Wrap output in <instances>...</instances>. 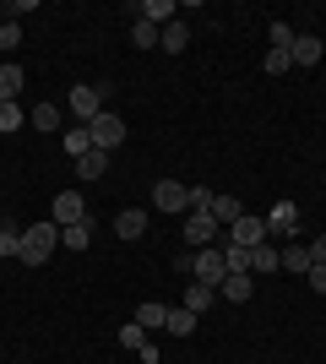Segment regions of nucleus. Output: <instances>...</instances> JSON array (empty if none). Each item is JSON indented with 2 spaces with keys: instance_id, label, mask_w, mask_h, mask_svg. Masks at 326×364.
<instances>
[{
  "instance_id": "nucleus-19",
  "label": "nucleus",
  "mask_w": 326,
  "mask_h": 364,
  "mask_svg": "<svg viewBox=\"0 0 326 364\" xmlns=\"http://www.w3.org/2000/svg\"><path fill=\"white\" fill-rule=\"evenodd\" d=\"M60 245H65V250H87V245H93V218H82V223L60 228Z\"/></svg>"
},
{
  "instance_id": "nucleus-10",
  "label": "nucleus",
  "mask_w": 326,
  "mask_h": 364,
  "mask_svg": "<svg viewBox=\"0 0 326 364\" xmlns=\"http://www.w3.org/2000/svg\"><path fill=\"white\" fill-rule=\"evenodd\" d=\"M288 55H294V65H299V71H310V65H321L326 44H321V38H315V33H299V38H294V49H288Z\"/></svg>"
},
{
  "instance_id": "nucleus-1",
  "label": "nucleus",
  "mask_w": 326,
  "mask_h": 364,
  "mask_svg": "<svg viewBox=\"0 0 326 364\" xmlns=\"http://www.w3.org/2000/svg\"><path fill=\"white\" fill-rule=\"evenodd\" d=\"M55 245H60V228H55V223H33V228H22L16 261H28V267H44V261L55 256Z\"/></svg>"
},
{
  "instance_id": "nucleus-7",
  "label": "nucleus",
  "mask_w": 326,
  "mask_h": 364,
  "mask_svg": "<svg viewBox=\"0 0 326 364\" xmlns=\"http://www.w3.org/2000/svg\"><path fill=\"white\" fill-rule=\"evenodd\" d=\"M82 218H87L82 191H60V196H55V207H49V223H55V228H71V223H82Z\"/></svg>"
},
{
  "instance_id": "nucleus-32",
  "label": "nucleus",
  "mask_w": 326,
  "mask_h": 364,
  "mask_svg": "<svg viewBox=\"0 0 326 364\" xmlns=\"http://www.w3.org/2000/svg\"><path fill=\"white\" fill-rule=\"evenodd\" d=\"M22 44V22H0V55H11Z\"/></svg>"
},
{
  "instance_id": "nucleus-25",
  "label": "nucleus",
  "mask_w": 326,
  "mask_h": 364,
  "mask_svg": "<svg viewBox=\"0 0 326 364\" xmlns=\"http://www.w3.org/2000/svg\"><path fill=\"white\" fill-rule=\"evenodd\" d=\"M33 131H60V104H33Z\"/></svg>"
},
{
  "instance_id": "nucleus-22",
  "label": "nucleus",
  "mask_w": 326,
  "mask_h": 364,
  "mask_svg": "<svg viewBox=\"0 0 326 364\" xmlns=\"http://www.w3.org/2000/svg\"><path fill=\"white\" fill-rule=\"evenodd\" d=\"M163 321H169V304H136V326H147V332H163Z\"/></svg>"
},
{
  "instance_id": "nucleus-33",
  "label": "nucleus",
  "mask_w": 326,
  "mask_h": 364,
  "mask_svg": "<svg viewBox=\"0 0 326 364\" xmlns=\"http://www.w3.org/2000/svg\"><path fill=\"white\" fill-rule=\"evenodd\" d=\"M11 131H22V109H16V104H0V136H11Z\"/></svg>"
},
{
  "instance_id": "nucleus-27",
  "label": "nucleus",
  "mask_w": 326,
  "mask_h": 364,
  "mask_svg": "<svg viewBox=\"0 0 326 364\" xmlns=\"http://www.w3.org/2000/svg\"><path fill=\"white\" fill-rule=\"evenodd\" d=\"M261 71H266V76L294 71V55H288V49H266V55H261Z\"/></svg>"
},
{
  "instance_id": "nucleus-2",
  "label": "nucleus",
  "mask_w": 326,
  "mask_h": 364,
  "mask_svg": "<svg viewBox=\"0 0 326 364\" xmlns=\"http://www.w3.org/2000/svg\"><path fill=\"white\" fill-rule=\"evenodd\" d=\"M223 277H229V267H223V245H202V250H196V261H190V283L217 289Z\"/></svg>"
},
{
  "instance_id": "nucleus-18",
  "label": "nucleus",
  "mask_w": 326,
  "mask_h": 364,
  "mask_svg": "<svg viewBox=\"0 0 326 364\" xmlns=\"http://www.w3.org/2000/svg\"><path fill=\"white\" fill-rule=\"evenodd\" d=\"M174 11H180L174 0H141V22H153L158 33H163V28L174 22Z\"/></svg>"
},
{
  "instance_id": "nucleus-9",
  "label": "nucleus",
  "mask_w": 326,
  "mask_h": 364,
  "mask_svg": "<svg viewBox=\"0 0 326 364\" xmlns=\"http://www.w3.org/2000/svg\"><path fill=\"white\" fill-rule=\"evenodd\" d=\"M294 228H299V207L294 201H278L272 213H266V240L278 234V240H294Z\"/></svg>"
},
{
  "instance_id": "nucleus-31",
  "label": "nucleus",
  "mask_w": 326,
  "mask_h": 364,
  "mask_svg": "<svg viewBox=\"0 0 326 364\" xmlns=\"http://www.w3.org/2000/svg\"><path fill=\"white\" fill-rule=\"evenodd\" d=\"M131 44H136V49H158V28L136 16V22H131Z\"/></svg>"
},
{
  "instance_id": "nucleus-21",
  "label": "nucleus",
  "mask_w": 326,
  "mask_h": 364,
  "mask_svg": "<svg viewBox=\"0 0 326 364\" xmlns=\"http://www.w3.org/2000/svg\"><path fill=\"white\" fill-rule=\"evenodd\" d=\"M163 332H169V337H190V332H196V316H190L185 304H169V321H163Z\"/></svg>"
},
{
  "instance_id": "nucleus-14",
  "label": "nucleus",
  "mask_w": 326,
  "mask_h": 364,
  "mask_svg": "<svg viewBox=\"0 0 326 364\" xmlns=\"http://www.w3.org/2000/svg\"><path fill=\"white\" fill-rule=\"evenodd\" d=\"M22 82H28V76H22V65H16V60H0V104H16Z\"/></svg>"
},
{
  "instance_id": "nucleus-3",
  "label": "nucleus",
  "mask_w": 326,
  "mask_h": 364,
  "mask_svg": "<svg viewBox=\"0 0 326 364\" xmlns=\"http://www.w3.org/2000/svg\"><path fill=\"white\" fill-rule=\"evenodd\" d=\"M217 240H223V223H217L207 207L185 213V245H190V250H202V245H217Z\"/></svg>"
},
{
  "instance_id": "nucleus-23",
  "label": "nucleus",
  "mask_w": 326,
  "mask_h": 364,
  "mask_svg": "<svg viewBox=\"0 0 326 364\" xmlns=\"http://www.w3.org/2000/svg\"><path fill=\"white\" fill-rule=\"evenodd\" d=\"M60 147L71 152V158H82V152H93V131H87V125H71V131L60 136Z\"/></svg>"
},
{
  "instance_id": "nucleus-28",
  "label": "nucleus",
  "mask_w": 326,
  "mask_h": 364,
  "mask_svg": "<svg viewBox=\"0 0 326 364\" xmlns=\"http://www.w3.org/2000/svg\"><path fill=\"white\" fill-rule=\"evenodd\" d=\"M120 348H125V353H141V348H147V326L125 321V326H120Z\"/></svg>"
},
{
  "instance_id": "nucleus-35",
  "label": "nucleus",
  "mask_w": 326,
  "mask_h": 364,
  "mask_svg": "<svg viewBox=\"0 0 326 364\" xmlns=\"http://www.w3.org/2000/svg\"><path fill=\"white\" fill-rule=\"evenodd\" d=\"M305 277H310V289H315V294H326V267H310Z\"/></svg>"
},
{
  "instance_id": "nucleus-4",
  "label": "nucleus",
  "mask_w": 326,
  "mask_h": 364,
  "mask_svg": "<svg viewBox=\"0 0 326 364\" xmlns=\"http://www.w3.org/2000/svg\"><path fill=\"white\" fill-rule=\"evenodd\" d=\"M104 82H98V87H71V98H65V104H71V114H77V125H93L98 114H104Z\"/></svg>"
},
{
  "instance_id": "nucleus-5",
  "label": "nucleus",
  "mask_w": 326,
  "mask_h": 364,
  "mask_svg": "<svg viewBox=\"0 0 326 364\" xmlns=\"http://www.w3.org/2000/svg\"><path fill=\"white\" fill-rule=\"evenodd\" d=\"M223 240L229 245H245V250H256V245H266V218H234L229 228H223Z\"/></svg>"
},
{
  "instance_id": "nucleus-6",
  "label": "nucleus",
  "mask_w": 326,
  "mask_h": 364,
  "mask_svg": "<svg viewBox=\"0 0 326 364\" xmlns=\"http://www.w3.org/2000/svg\"><path fill=\"white\" fill-rule=\"evenodd\" d=\"M153 207H158V213H190V185L158 180V185H153Z\"/></svg>"
},
{
  "instance_id": "nucleus-29",
  "label": "nucleus",
  "mask_w": 326,
  "mask_h": 364,
  "mask_svg": "<svg viewBox=\"0 0 326 364\" xmlns=\"http://www.w3.org/2000/svg\"><path fill=\"white\" fill-rule=\"evenodd\" d=\"M16 245H22V228H16L11 218H0V261L16 256Z\"/></svg>"
},
{
  "instance_id": "nucleus-24",
  "label": "nucleus",
  "mask_w": 326,
  "mask_h": 364,
  "mask_svg": "<svg viewBox=\"0 0 326 364\" xmlns=\"http://www.w3.org/2000/svg\"><path fill=\"white\" fill-rule=\"evenodd\" d=\"M250 272H278V245H272V240L250 250Z\"/></svg>"
},
{
  "instance_id": "nucleus-20",
  "label": "nucleus",
  "mask_w": 326,
  "mask_h": 364,
  "mask_svg": "<svg viewBox=\"0 0 326 364\" xmlns=\"http://www.w3.org/2000/svg\"><path fill=\"white\" fill-rule=\"evenodd\" d=\"M104 168H109V152H82L77 158V180H104Z\"/></svg>"
},
{
  "instance_id": "nucleus-15",
  "label": "nucleus",
  "mask_w": 326,
  "mask_h": 364,
  "mask_svg": "<svg viewBox=\"0 0 326 364\" xmlns=\"http://www.w3.org/2000/svg\"><path fill=\"white\" fill-rule=\"evenodd\" d=\"M158 44H163V55H185V49H190V28L180 22V16H174L169 28L158 33Z\"/></svg>"
},
{
  "instance_id": "nucleus-30",
  "label": "nucleus",
  "mask_w": 326,
  "mask_h": 364,
  "mask_svg": "<svg viewBox=\"0 0 326 364\" xmlns=\"http://www.w3.org/2000/svg\"><path fill=\"white\" fill-rule=\"evenodd\" d=\"M294 38L299 33L288 28V22H272V28H266V49H294Z\"/></svg>"
},
{
  "instance_id": "nucleus-12",
  "label": "nucleus",
  "mask_w": 326,
  "mask_h": 364,
  "mask_svg": "<svg viewBox=\"0 0 326 364\" xmlns=\"http://www.w3.org/2000/svg\"><path fill=\"white\" fill-rule=\"evenodd\" d=\"M278 267H283V272H294V277H305V272H310V245L288 240V245L278 250Z\"/></svg>"
},
{
  "instance_id": "nucleus-26",
  "label": "nucleus",
  "mask_w": 326,
  "mask_h": 364,
  "mask_svg": "<svg viewBox=\"0 0 326 364\" xmlns=\"http://www.w3.org/2000/svg\"><path fill=\"white\" fill-rule=\"evenodd\" d=\"M223 245V267H229V272H250V250L245 245H229V240H217Z\"/></svg>"
},
{
  "instance_id": "nucleus-13",
  "label": "nucleus",
  "mask_w": 326,
  "mask_h": 364,
  "mask_svg": "<svg viewBox=\"0 0 326 364\" xmlns=\"http://www.w3.org/2000/svg\"><path fill=\"white\" fill-rule=\"evenodd\" d=\"M212 299H217V289H207V283H185V299H180V304H185L190 316L202 321L207 310H212Z\"/></svg>"
},
{
  "instance_id": "nucleus-16",
  "label": "nucleus",
  "mask_w": 326,
  "mask_h": 364,
  "mask_svg": "<svg viewBox=\"0 0 326 364\" xmlns=\"http://www.w3.org/2000/svg\"><path fill=\"white\" fill-rule=\"evenodd\" d=\"M207 213H212L217 223L229 228L234 218H245V201H239V196H229V191H217V196H212V207H207Z\"/></svg>"
},
{
  "instance_id": "nucleus-8",
  "label": "nucleus",
  "mask_w": 326,
  "mask_h": 364,
  "mask_svg": "<svg viewBox=\"0 0 326 364\" xmlns=\"http://www.w3.org/2000/svg\"><path fill=\"white\" fill-rule=\"evenodd\" d=\"M87 131H93V147H98V152H114V147L125 141V120H120V114H109V109L87 125Z\"/></svg>"
},
{
  "instance_id": "nucleus-11",
  "label": "nucleus",
  "mask_w": 326,
  "mask_h": 364,
  "mask_svg": "<svg viewBox=\"0 0 326 364\" xmlns=\"http://www.w3.org/2000/svg\"><path fill=\"white\" fill-rule=\"evenodd\" d=\"M217 294H223L229 304H250V294H256V277H250V272H229L223 283H217Z\"/></svg>"
},
{
  "instance_id": "nucleus-17",
  "label": "nucleus",
  "mask_w": 326,
  "mask_h": 364,
  "mask_svg": "<svg viewBox=\"0 0 326 364\" xmlns=\"http://www.w3.org/2000/svg\"><path fill=\"white\" fill-rule=\"evenodd\" d=\"M114 228H120V240H141V234H147V213H141V207H125V213H114Z\"/></svg>"
},
{
  "instance_id": "nucleus-34",
  "label": "nucleus",
  "mask_w": 326,
  "mask_h": 364,
  "mask_svg": "<svg viewBox=\"0 0 326 364\" xmlns=\"http://www.w3.org/2000/svg\"><path fill=\"white\" fill-rule=\"evenodd\" d=\"M310 267H326V234H315V240H310Z\"/></svg>"
}]
</instances>
